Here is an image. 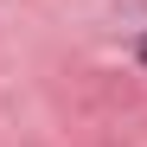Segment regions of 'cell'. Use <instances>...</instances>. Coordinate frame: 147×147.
<instances>
[{
    "mask_svg": "<svg viewBox=\"0 0 147 147\" xmlns=\"http://www.w3.org/2000/svg\"><path fill=\"white\" fill-rule=\"evenodd\" d=\"M141 64H147V38H141Z\"/></svg>",
    "mask_w": 147,
    "mask_h": 147,
    "instance_id": "6da1fadb",
    "label": "cell"
}]
</instances>
